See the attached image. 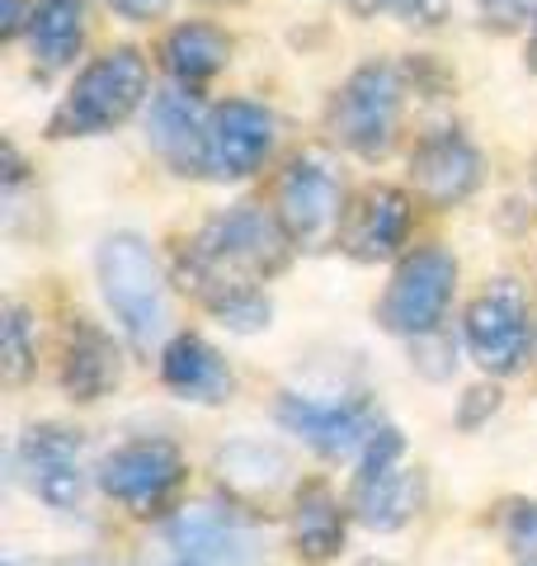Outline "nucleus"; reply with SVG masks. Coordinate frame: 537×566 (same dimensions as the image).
Segmentation results:
<instances>
[{
    "label": "nucleus",
    "mask_w": 537,
    "mask_h": 566,
    "mask_svg": "<svg viewBox=\"0 0 537 566\" xmlns=\"http://www.w3.org/2000/svg\"><path fill=\"white\" fill-rule=\"evenodd\" d=\"M288 241L293 237L278 218H268L255 203H241L193 237V245L179 255V283L218 312L231 297L255 293V279L278 274L288 264Z\"/></svg>",
    "instance_id": "f257e3e1"
},
{
    "label": "nucleus",
    "mask_w": 537,
    "mask_h": 566,
    "mask_svg": "<svg viewBox=\"0 0 537 566\" xmlns=\"http://www.w3.org/2000/svg\"><path fill=\"white\" fill-rule=\"evenodd\" d=\"M141 95H147V62H141V52L114 48L81 71V81L71 85V95L57 104V114H52L48 133L52 137L109 133L137 109Z\"/></svg>",
    "instance_id": "f03ea898"
},
{
    "label": "nucleus",
    "mask_w": 537,
    "mask_h": 566,
    "mask_svg": "<svg viewBox=\"0 0 537 566\" xmlns=\"http://www.w3.org/2000/svg\"><path fill=\"white\" fill-rule=\"evenodd\" d=\"M99 283H104V297H109L118 326L133 335V345L147 349L151 340H160V331H166V322H170V307H166L160 264H156L147 241H137L128 232L104 241Z\"/></svg>",
    "instance_id": "7ed1b4c3"
},
{
    "label": "nucleus",
    "mask_w": 537,
    "mask_h": 566,
    "mask_svg": "<svg viewBox=\"0 0 537 566\" xmlns=\"http://www.w3.org/2000/svg\"><path fill=\"white\" fill-rule=\"evenodd\" d=\"M401 95L406 91H401L397 66L387 62L358 66L330 109V133L358 156H382L391 147V137H397Z\"/></svg>",
    "instance_id": "20e7f679"
},
{
    "label": "nucleus",
    "mask_w": 537,
    "mask_h": 566,
    "mask_svg": "<svg viewBox=\"0 0 537 566\" xmlns=\"http://www.w3.org/2000/svg\"><path fill=\"white\" fill-rule=\"evenodd\" d=\"M453 283H457V264L439 245H424V251L410 255L391 289L382 297V326L397 331V335H429L443 312H448V297H453Z\"/></svg>",
    "instance_id": "39448f33"
},
{
    "label": "nucleus",
    "mask_w": 537,
    "mask_h": 566,
    "mask_svg": "<svg viewBox=\"0 0 537 566\" xmlns=\"http://www.w3.org/2000/svg\"><path fill=\"white\" fill-rule=\"evenodd\" d=\"M339 208H345V189H339L326 156H297L278 180V222L288 227L297 245H330L339 232Z\"/></svg>",
    "instance_id": "423d86ee"
},
{
    "label": "nucleus",
    "mask_w": 537,
    "mask_h": 566,
    "mask_svg": "<svg viewBox=\"0 0 537 566\" xmlns=\"http://www.w3.org/2000/svg\"><path fill=\"white\" fill-rule=\"evenodd\" d=\"M401 434L397 430H378L372 444L364 453V472H358V486H354V510L368 528H401L420 505V472L401 468Z\"/></svg>",
    "instance_id": "0eeeda50"
},
{
    "label": "nucleus",
    "mask_w": 537,
    "mask_h": 566,
    "mask_svg": "<svg viewBox=\"0 0 537 566\" xmlns=\"http://www.w3.org/2000/svg\"><path fill=\"white\" fill-rule=\"evenodd\" d=\"M185 476V458L170 439H133V444L114 449L99 463V486L114 495L118 505H128L133 515H151L166 505V495Z\"/></svg>",
    "instance_id": "6e6552de"
},
{
    "label": "nucleus",
    "mask_w": 537,
    "mask_h": 566,
    "mask_svg": "<svg viewBox=\"0 0 537 566\" xmlns=\"http://www.w3.org/2000/svg\"><path fill=\"white\" fill-rule=\"evenodd\" d=\"M170 547L185 566H260L255 524L222 505H185L170 520Z\"/></svg>",
    "instance_id": "1a4fd4ad"
},
{
    "label": "nucleus",
    "mask_w": 537,
    "mask_h": 566,
    "mask_svg": "<svg viewBox=\"0 0 537 566\" xmlns=\"http://www.w3.org/2000/svg\"><path fill=\"white\" fill-rule=\"evenodd\" d=\"M467 345L486 374H514L528 359V297L518 283L499 279L467 312Z\"/></svg>",
    "instance_id": "9d476101"
},
{
    "label": "nucleus",
    "mask_w": 537,
    "mask_h": 566,
    "mask_svg": "<svg viewBox=\"0 0 537 566\" xmlns=\"http://www.w3.org/2000/svg\"><path fill=\"white\" fill-rule=\"evenodd\" d=\"M274 147V114L250 99H231L208 118V147L203 170L212 180H245Z\"/></svg>",
    "instance_id": "9b49d317"
},
{
    "label": "nucleus",
    "mask_w": 537,
    "mask_h": 566,
    "mask_svg": "<svg viewBox=\"0 0 537 566\" xmlns=\"http://www.w3.org/2000/svg\"><path fill=\"white\" fill-rule=\"evenodd\" d=\"M278 420L293 434H302L312 449L330 453V458H349L354 449L372 444L378 424H372L364 401H320V397H283L278 401Z\"/></svg>",
    "instance_id": "f8f14e48"
},
{
    "label": "nucleus",
    "mask_w": 537,
    "mask_h": 566,
    "mask_svg": "<svg viewBox=\"0 0 537 566\" xmlns=\"http://www.w3.org/2000/svg\"><path fill=\"white\" fill-rule=\"evenodd\" d=\"M410 185L424 203L453 208L481 185V156L457 133H439L420 142L415 156H410Z\"/></svg>",
    "instance_id": "ddd939ff"
},
{
    "label": "nucleus",
    "mask_w": 537,
    "mask_h": 566,
    "mask_svg": "<svg viewBox=\"0 0 537 566\" xmlns=\"http://www.w3.org/2000/svg\"><path fill=\"white\" fill-rule=\"evenodd\" d=\"M24 472L29 486L43 495L48 505L71 510L85 491V472H81V439L71 430H57V424H43V430H29L24 439Z\"/></svg>",
    "instance_id": "4468645a"
},
{
    "label": "nucleus",
    "mask_w": 537,
    "mask_h": 566,
    "mask_svg": "<svg viewBox=\"0 0 537 566\" xmlns=\"http://www.w3.org/2000/svg\"><path fill=\"white\" fill-rule=\"evenodd\" d=\"M406 232H410V199L401 189L378 185V189H368L364 199H358V208L349 212L345 251L354 260H387V255H397Z\"/></svg>",
    "instance_id": "2eb2a0df"
},
{
    "label": "nucleus",
    "mask_w": 537,
    "mask_h": 566,
    "mask_svg": "<svg viewBox=\"0 0 537 566\" xmlns=\"http://www.w3.org/2000/svg\"><path fill=\"white\" fill-rule=\"evenodd\" d=\"M147 128H151L156 151L166 156L170 166H179L185 175L189 170H203L208 123H203V109H199V99H193V95H185V91H160L151 99Z\"/></svg>",
    "instance_id": "dca6fc26"
},
{
    "label": "nucleus",
    "mask_w": 537,
    "mask_h": 566,
    "mask_svg": "<svg viewBox=\"0 0 537 566\" xmlns=\"http://www.w3.org/2000/svg\"><path fill=\"white\" fill-rule=\"evenodd\" d=\"M160 382L185 401H222L231 392V368L203 335H175L160 354Z\"/></svg>",
    "instance_id": "f3484780"
},
{
    "label": "nucleus",
    "mask_w": 537,
    "mask_h": 566,
    "mask_svg": "<svg viewBox=\"0 0 537 566\" xmlns=\"http://www.w3.org/2000/svg\"><path fill=\"white\" fill-rule=\"evenodd\" d=\"M85 39V0H33L29 43L43 71H62Z\"/></svg>",
    "instance_id": "a211bd4d"
},
{
    "label": "nucleus",
    "mask_w": 537,
    "mask_h": 566,
    "mask_svg": "<svg viewBox=\"0 0 537 566\" xmlns=\"http://www.w3.org/2000/svg\"><path fill=\"white\" fill-rule=\"evenodd\" d=\"M293 538H297V553L312 557V562H326L339 553L345 543V510L330 495V486H307L293 505Z\"/></svg>",
    "instance_id": "6ab92c4d"
},
{
    "label": "nucleus",
    "mask_w": 537,
    "mask_h": 566,
    "mask_svg": "<svg viewBox=\"0 0 537 566\" xmlns=\"http://www.w3.org/2000/svg\"><path fill=\"white\" fill-rule=\"evenodd\" d=\"M231 57V39L212 24H179L166 39V66L179 81H208L218 76Z\"/></svg>",
    "instance_id": "aec40b11"
},
{
    "label": "nucleus",
    "mask_w": 537,
    "mask_h": 566,
    "mask_svg": "<svg viewBox=\"0 0 537 566\" xmlns=\"http://www.w3.org/2000/svg\"><path fill=\"white\" fill-rule=\"evenodd\" d=\"M62 382L71 397L81 401H95L104 387L118 382V364H114V349L109 340H104L99 331L81 326L76 335H71V349H66V368H62Z\"/></svg>",
    "instance_id": "412c9836"
},
{
    "label": "nucleus",
    "mask_w": 537,
    "mask_h": 566,
    "mask_svg": "<svg viewBox=\"0 0 537 566\" xmlns=\"http://www.w3.org/2000/svg\"><path fill=\"white\" fill-rule=\"evenodd\" d=\"M218 468H222V482L241 495H268L283 476H288V458L278 449H264V444H231L218 453Z\"/></svg>",
    "instance_id": "4be33fe9"
},
{
    "label": "nucleus",
    "mask_w": 537,
    "mask_h": 566,
    "mask_svg": "<svg viewBox=\"0 0 537 566\" xmlns=\"http://www.w3.org/2000/svg\"><path fill=\"white\" fill-rule=\"evenodd\" d=\"M0 364H6V382H24L33 368V340H29V316L24 307H6L0 322Z\"/></svg>",
    "instance_id": "5701e85b"
},
{
    "label": "nucleus",
    "mask_w": 537,
    "mask_h": 566,
    "mask_svg": "<svg viewBox=\"0 0 537 566\" xmlns=\"http://www.w3.org/2000/svg\"><path fill=\"white\" fill-rule=\"evenodd\" d=\"M476 6H481V20L495 29H524L537 14V0H476Z\"/></svg>",
    "instance_id": "b1692460"
},
{
    "label": "nucleus",
    "mask_w": 537,
    "mask_h": 566,
    "mask_svg": "<svg viewBox=\"0 0 537 566\" xmlns=\"http://www.w3.org/2000/svg\"><path fill=\"white\" fill-rule=\"evenodd\" d=\"M378 6H387L391 14H401L406 24H439L448 14V0H378Z\"/></svg>",
    "instance_id": "393cba45"
},
{
    "label": "nucleus",
    "mask_w": 537,
    "mask_h": 566,
    "mask_svg": "<svg viewBox=\"0 0 537 566\" xmlns=\"http://www.w3.org/2000/svg\"><path fill=\"white\" fill-rule=\"evenodd\" d=\"M509 534H514V543L524 547V553H533V547H537V505L518 510V515L509 520Z\"/></svg>",
    "instance_id": "a878e982"
},
{
    "label": "nucleus",
    "mask_w": 537,
    "mask_h": 566,
    "mask_svg": "<svg viewBox=\"0 0 537 566\" xmlns=\"http://www.w3.org/2000/svg\"><path fill=\"white\" fill-rule=\"evenodd\" d=\"M118 14H128V20H160V14L170 10V0H109Z\"/></svg>",
    "instance_id": "bb28decb"
},
{
    "label": "nucleus",
    "mask_w": 537,
    "mask_h": 566,
    "mask_svg": "<svg viewBox=\"0 0 537 566\" xmlns=\"http://www.w3.org/2000/svg\"><path fill=\"white\" fill-rule=\"evenodd\" d=\"M24 29V0H6V24H0V39H14Z\"/></svg>",
    "instance_id": "cd10ccee"
},
{
    "label": "nucleus",
    "mask_w": 537,
    "mask_h": 566,
    "mask_svg": "<svg viewBox=\"0 0 537 566\" xmlns=\"http://www.w3.org/2000/svg\"><path fill=\"white\" fill-rule=\"evenodd\" d=\"M57 566H109V562H95V557H76V562H57Z\"/></svg>",
    "instance_id": "c85d7f7f"
},
{
    "label": "nucleus",
    "mask_w": 537,
    "mask_h": 566,
    "mask_svg": "<svg viewBox=\"0 0 537 566\" xmlns=\"http://www.w3.org/2000/svg\"><path fill=\"white\" fill-rule=\"evenodd\" d=\"M212 6H222V0H212Z\"/></svg>",
    "instance_id": "c756f323"
},
{
    "label": "nucleus",
    "mask_w": 537,
    "mask_h": 566,
    "mask_svg": "<svg viewBox=\"0 0 537 566\" xmlns=\"http://www.w3.org/2000/svg\"><path fill=\"white\" fill-rule=\"evenodd\" d=\"M528 566H537V562H528Z\"/></svg>",
    "instance_id": "7c9ffc66"
},
{
    "label": "nucleus",
    "mask_w": 537,
    "mask_h": 566,
    "mask_svg": "<svg viewBox=\"0 0 537 566\" xmlns=\"http://www.w3.org/2000/svg\"><path fill=\"white\" fill-rule=\"evenodd\" d=\"M533 331H537V326H533Z\"/></svg>",
    "instance_id": "2f4dec72"
}]
</instances>
